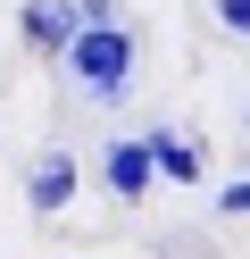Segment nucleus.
I'll return each mask as SVG.
<instances>
[{
  "instance_id": "obj_1",
  "label": "nucleus",
  "mask_w": 250,
  "mask_h": 259,
  "mask_svg": "<svg viewBox=\"0 0 250 259\" xmlns=\"http://www.w3.org/2000/svg\"><path fill=\"white\" fill-rule=\"evenodd\" d=\"M59 59L92 101H125V84H133V34L125 25H75V42Z\"/></svg>"
},
{
  "instance_id": "obj_2",
  "label": "nucleus",
  "mask_w": 250,
  "mask_h": 259,
  "mask_svg": "<svg viewBox=\"0 0 250 259\" xmlns=\"http://www.w3.org/2000/svg\"><path fill=\"white\" fill-rule=\"evenodd\" d=\"M17 25H25V42H42V51H67V42H75V0H25V17H17Z\"/></svg>"
},
{
  "instance_id": "obj_3",
  "label": "nucleus",
  "mask_w": 250,
  "mask_h": 259,
  "mask_svg": "<svg viewBox=\"0 0 250 259\" xmlns=\"http://www.w3.org/2000/svg\"><path fill=\"white\" fill-rule=\"evenodd\" d=\"M100 167H109L117 201H142V192H150V151H142V142H109V159H100Z\"/></svg>"
},
{
  "instance_id": "obj_4",
  "label": "nucleus",
  "mask_w": 250,
  "mask_h": 259,
  "mask_svg": "<svg viewBox=\"0 0 250 259\" xmlns=\"http://www.w3.org/2000/svg\"><path fill=\"white\" fill-rule=\"evenodd\" d=\"M67 201H75V159L67 151L33 159V209H67Z\"/></svg>"
},
{
  "instance_id": "obj_5",
  "label": "nucleus",
  "mask_w": 250,
  "mask_h": 259,
  "mask_svg": "<svg viewBox=\"0 0 250 259\" xmlns=\"http://www.w3.org/2000/svg\"><path fill=\"white\" fill-rule=\"evenodd\" d=\"M142 151H150V167L175 176V184H192V176H200V151H192V142H175V134H142Z\"/></svg>"
},
{
  "instance_id": "obj_6",
  "label": "nucleus",
  "mask_w": 250,
  "mask_h": 259,
  "mask_svg": "<svg viewBox=\"0 0 250 259\" xmlns=\"http://www.w3.org/2000/svg\"><path fill=\"white\" fill-rule=\"evenodd\" d=\"M75 17L83 25H117V0H75Z\"/></svg>"
},
{
  "instance_id": "obj_7",
  "label": "nucleus",
  "mask_w": 250,
  "mask_h": 259,
  "mask_svg": "<svg viewBox=\"0 0 250 259\" xmlns=\"http://www.w3.org/2000/svg\"><path fill=\"white\" fill-rule=\"evenodd\" d=\"M217 17H225L233 34H250V0H217Z\"/></svg>"
},
{
  "instance_id": "obj_8",
  "label": "nucleus",
  "mask_w": 250,
  "mask_h": 259,
  "mask_svg": "<svg viewBox=\"0 0 250 259\" xmlns=\"http://www.w3.org/2000/svg\"><path fill=\"white\" fill-rule=\"evenodd\" d=\"M225 218H250V184H225Z\"/></svg>"
}]
</instances>
